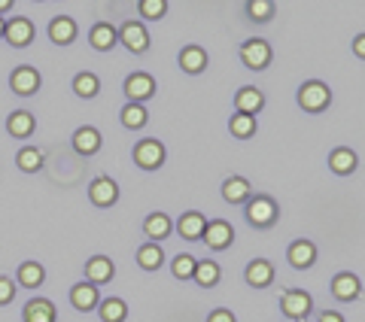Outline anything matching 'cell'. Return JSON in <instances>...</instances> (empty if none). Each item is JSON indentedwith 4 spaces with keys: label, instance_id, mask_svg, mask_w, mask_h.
<instances>
[{
    "label": "cell",
    "instance_id": "obj_1",
    "mask_svg": "<svg viewBox=\"0 0 365 322\" xmlns=\"http://www.w3.org/2000/svg\"><path fill=\"white\" fill-rule=\"evenodd\" d=\"M329 103H332V91H329V85L323 83H304L299 88V107L307 110V113H319V110H326Z\"/></svg>",
    "mask_w": 365,
    "mask_h": 322
},
{
    "label": "cell",
    "instance_id": "obj_2",
    "mask_svg": "<svg viewBox=\"0 0 365 322\" xmlns=\"http://www.w3.org/2000/svg\"><path fill=\"white\" fill-rule=\"evenodd\" d=\"M277 204H274L271 198H265V194H259V198H253L247 204V219L250 225H256V228H268L277 222Z\"/></svg>",
    "mask_w": 365,
    "mask_h": 322
},
{
    "label": "cell",
    "instance_id": "obj_3",
    "mask_svg": "<svg viewBox=\"0 0 365 322\" xmlns=\"http://www.w3.org/2000/svg\"><path fill=\"white\" fill-rule=\"evenodd\" d=\"M241 61L250 67V71H265L271 64V46L265 40H247L241 46Z\"/></svg>",
    "mask_w": 365,
    "mask_h": 322
},
{
    "label": "cell",
    "instance_id": "obj_4",
    "mask_svg": "<svg viewBox=\"0 0 365 322\" xmlns=\"http://www.w3.org/2000/svg\"><path fill=\"white\" fill-rule=\"evenodd\" d=\"M280 307H283V313H287L289 319H307V313H311V295H307L304 289H287L280 298Z\"/></svg>",
    "mask_w": 365,
    "mask_h": 322
},
{
    "label": "cell",
    "instance_id": "obj_5",
    "mask_svg": "<svg viewBox=\"0 0 365 322\" xmlns=\"http://www.w3.org/2000/svg\"><path fill=\"white\" fill-rule=\"evenodd\" d=\"M134 161L143 170H158L165 165V146L158 140H140L134 146Z\"/></svg>",
    "mask_w": 365,
    "mask_h": 322
},
{
    "label": "cell",
    "instance_id": "obj_6",
    "mask_svg": "<svg viewBox=\"0 0 365 322\" xmlns=\"http://www.w3.org/2000/svg\"><path fill=\"white\" fill-rule=\"evenodd\" d=\"M116 33H119V40L125 43V49L134 52V55L150 49V33H146V28L140 25V21H125L122 31H116Z\"/></svg>",
    "mask_w": 365,
    "mask_h": 322
},
{
    "label": "cell",
    "instance_id": "obj_7",
    "mask_svg": "<svg viewBox=\"0 0 365 322\" xmlns=\"http://www.w3.org/2000/svg\"><path fill=\"white\" fill-rule=\"evenodd\" d=\"M125 95H128V103H140L146 98L155 95V79L150 73H131L125 79Z\"/></svg>",
    "mask_w": 365,
    "mask_h": 322
},
{
    "label": "cell",
    "instance_id": "obj_8",
    "mask_svg": "<svg viewBox=\"0 0 365 322\" xmlns=\"http://www.w3.org/2000/svg\"><path fill=\"white\" fill-rule=\"evenodd\" d=\"M204 244H207L210 249H228L232 246V240H235V228L228 225V222H222V219H216V222H207V228H204Z\"/></svg>",
    "mask_w": 365,
    "mask_h": 322
},
{
    "label": "cell",
    "instance_id": "obj_9",
    "mask_svg": "<svg viewBox=\"0 0 365 322\" xmlns=\"http://www.w3.org/2000/svg\"><path fill=\"white\" fill-rule=\"evenodd\" d=\"M4 37L9 46H16V49H25V46L34 40V25H31V19H13V21H6V28H4Z\"/></svg>",
    "mask_w": 365,
    "mask_h": 322
},
{
    "label": "cell",
    "instance_id": "obj_10",
    "mask_svg": "<svg viewBox=\"0 0 365 322\" xmlns=\"http://www.w3.org/2000/svg\"><path fill=\"white\" fill-rule=\"evenodd\" d=\"M88 198H91L95 207H110V204H116V198H119V186L110 177H98L88 186Z\"/></svg>",
    "mask_w": 365,
    "mask_h": 322
},
{
    "label": "cell",
    "instance_id": "obj_11",
    "mask_svg": "<svg viewBox=\"0 0 365 322\" xmlns=\"http://www.w3.org/2000/svg\"><path fill=\"white\" fill-rule=\"evenodd\" d=\"M9 85H13L19 98H28L40 88V73L34 71V67H16L13 76H9Z\"/></svg>",
    "mask_w": 365,
    "mask_h": 322
},
{
    "label": "cell",
    "instance_id": "obj_12",
    "mask_svg": "<svg viewBox=\"0 0 365 322\" xmlns=\"http://www.w3.org/2000/svg\"><path fill=\"white\" fill-rule=\"evenodd\" d=\"M235 107H237L241 116H256V113L265 107V95H262L259 88H253V85H244L235 95Z\"/></svg>",
    "mask_w": 365,
    "mask_h": 322
},
{
    "label": "cell",
    "instance_id": "obj_13",
    "mask_svg": "<svg viewBox=\"0 0 365 322\" xmlns=\"http://www.w3.org/2000/svg\"><path fill=\"white\" fill-rule=\"evenodd\" d=\"M71 304L79 310V313H88V310H95L101 304V295H98V286L91 283H79L71 289Z\"/></svg>",
    "mask_w": 365,
    "mask_h": 322
},
{
    "label": "cell",
    "instance_id": "obj_14",
    "mask_svg": "<svg viewBox=\"0 0 365 322\" xmlns=\"http://www.w3.org/2000/svg\"><path fill=\"white\" fill-rule=\"evenodd\" d=\"M49 40L55 46H71L76 40V21L71 16H58L49 21Z\"/></svg>",
    "mask_w": 365,
    "mask_h": 322
},
{
    "label": "cell",
    "instance_id": "obj_15",
    "mask_svg": "<svg viewBox=\"0 0 365 322\" xmlns=\"http://www.w3.org/2000/svg\"><path fill=\"white\" fill-rule=\"evenodd\" d=\"M247 283L253 286V289H265V286L274 283V264L265 261V259H256L247 264Z\"/></svg>",
    "mask_w": 365,
    "mask_h": 322
},
{
    "label": "cell",
    "instance_id": "obj_16",
    "mask_svg": "<svg viewBox=\"0 0 365 322\" xmlns=\"http://www.w3.org/2000/svg\"><path fill=\"white\" fill-rule=\"evenodd\" d=\"M287 259H289L292 268L304 271V268H311V264L317 261V246L311 244V240H295V244L289 246V252H287Z\"/></svg>",
    "mask_w": 365,
    "mask_h": 322
},
{
    "label": "cell",
    "instance_id": "obj_17",
    "mask_svg": "<svg viewBox=\"0 0 365 322\" xmlns=\"http://www.w3.org/2000/svg\"><path fill=\"white\" fill-rule=\"evenodd\" d=\"M88 40H91V46H95L98 52H110L113 46L119 43V33H116V28H113L110 21H98V25L88 31Z\"/></svg>",
    "mask_w": 365,
    "mask_h": 322
},
{
    "label": "cell",
    "instance_id": "obj_18",
    "mask_svg": "<svg viewBox=\"0 0 365 322\" xmlns=\"http://www.w3.org/2000/svg\"><path fill=\"white\" fill-rule=\"evenodd\" d=\"M362 286H359V277L356 274H338V277L332 280V295L338 298V301H353V298H359Z\"/></svg>",
    "mask_w": 365,
    "mask_h": 322
},
{
    "label": "cell",
    "instance_id": "obj_19",
    "mask_svg": "<svg viewBox=\"0 0 365 322\" xmlns=\"http://www.w3.org/2000/svg\"><path fill=\"white\" fill-rule=\"evenodd\" d=\"M170 228H174V222H170L168 213H153V216H146V222H143V232L153 244H162L165 237H170Z\"/></svg>",
    "mask_w": 365,
    "mask_h": 322
},
{
    "label": "cell",
    "instance_id": "obj_20",
    "mask_svg": "<svg viewBox=\"0 0 365 322\" xmlns=\"http://www.w3.org/2000/svg\"><path fill=\"white\" fill-rule=\"evenodd\" d=\"M204 228H207V219H204L201 213H195V210L182 213V216H180V222H177L180 237H186V240H201Z\"/></svg>",
    "mask_w": 365,
    "mask_h": 322
},
{
    "label": "cell",
    "instance_id": "obj_21",
    "mask_svg": "<svg viewBox=\"0 0 365 322\" xmlns=\"http://www.w3.org/2000/svg\"><path fill=\"white\" fill-rule=\"evenodd\" d=\"M113 271H116V268H113V261H110L107 256H95V259H88V261H86V277H88L91 286L110 283Z\"/></svg>",
    "mask_w": 365,
    "mask_h": 322
},
{
    "label": "cell",
    "instance_id": "obj_22",
    "mask_svg": "<svg viewBox=\"0 0 365 322\" xmlns=\"http://www.w3.org/2000/svg\"><path fill=\"white\" fill-rule=\"evenodd\" d=\"M34 128H37V119H34L28 110H16L13 116L6 119V131L13 134V137H19V140H25V137H31V134H34Z\"/></svg>",
    "mask_w": 365,
    "mask_h": 322
},
{
    "label": "cell",
    "instance_id": "obj_23",
    "mask_svg": "<svg viewBox=\"0 0 365 322\" xmlns=\"http://www.w3.org/2000/svg\"><path fill=\"white\" fill-rule=\"evenodd\" d=\"M73 149L79 155H95L98 149H101V134H98V128H76V134H73Z\"/></svg>",
    "mask_w": 365,
    "mask_h": 322
},
{
    "label": "cell",
    "instance_id": "obj_24",
    "mask_svg": "<svg viewBox=\"0 0 365 322\" xmlns=\"http://www.w3.org/2000/svg\"><path fill=\"white\" fill-rule=\"evenodd\" d=\"M180 67L186 73H201L204 67H207V52H204L201 46H186V49L180 52Z\"/></svg>",
    "mask_w": 365,
    "mask_h": 322
},
{
    "label": "cell",
    "instance_id": "obj_25",
    "mask_svg": "<svg viewBox=\"0 0 365 322\" xmlns=\"http://www.w3.org/2000/svg\"><path fill=\"white\" fill-rule=\"evenodd\" d=\"M25 322H55V304L46 298H34L25 304Z\"/></svg>",
    "mask_w": 365,
    "mask_h": 322
},
{
    "label": "cell",
    "instance_id": "obj_26",
    "mask_svg": "<svg viewBox=\"0 0 365 322\" xmlns=\"http://www.w3.org/2000/svg\"><path fill=\"white\" fill-rule=\"evenodd\" d=\"M356 165H359V158H356V152H353V149H335V152L329 155V167H332L335 174H341V177L353 174V170H356Z\"/></svg>",
    "mask_w": 365,
    "mask_h": 322
},
{
    "label": "cell",
    "instance_id": "obj_27",
    "mask_svg": "<svg viewBox=\"0 0 365 322\" xmlns=\"http://www.w3.org/2000/svg\"><path fill=\"white\" fill-rule=\"evenodd\" d=\"M222 198H225L228 204L247 201V198H250V182H247L244 177H228V180L222 182Z\"/></svg>",
    "mask_w": 365,
    "mask_h": 322
},
{
    "label": "cell",
    "instance_id": "obj_28",
    "mask_svg": "<svg viewBox=\"0 0 365 322\" xmlns=\"http://www.w3.org/2000/svg\"><path fill=\"white\" fill-rule=\"evenodd\" d=\"M192 280H195L198 286H204V289H213V286L220 283V264L216 261H198Z\"/></svg>",
    "mask_w": 365,
    "mask_h": 322
},
{
    "label": "cell",
    "instance_id": "obj_29",
    "mask_svg": "<svg viewBox=\"0 0 365 322\" xmlns=\"http://www.w3.org/2000/svg\"><path fill=\"white\" fill-rule=\"evenodd\" d=\"M98 313H101V322H125L128 307H125L122 298H107V301H101Z\"/></svg>",
    "mask_w": 365,
    "mask_h": 322
},
{
    "label": "cell",
    "instance_id": "obj_30",
    "mask_svg": "<svg viewBox=\"0 0 365 322\" xmlns=\"http://www.w3.org/2000/svg\"><path fill=\"white\" fill-rule=\"evenodd\" d=\"M137 261H140V268L143 271H158L162 268V261H165V252L158 244H146L137 249Z\"/></svg>",
    "mask_w": 365,
    "mask_h": 322
},
{
    "label": "cell",
    "instance_id": "obj_31",
    "mask_svg": "<svg viewBox=\"0 0 365 322\" xmlns=\"http://www.w3.org/2000/svg\"><path fill=\"white\" fill-rule=\"evenodd\" d=\"M46 280V271H43V264L37 261H25L19 268V283L25 286V289H37V286H43Z\"/></svg>",
    "mask_w": 365,
    "mask_h": 322
},
{
    "label": "cell",
    "instance_id": "obj_32",
    "mask_svg": "<svg viewBox=\"0 0 365 322\" xmlns=\"http://www.w3.org/2000/svg\"><path fill=\"white\" fill-rule=\"evenodd\" d=\"M146 122H150V116H146V110L140 107V103H125V110H122V125L125 128L137 131V128H143Z\"/></svg>",
    "mask_w": 365,
    "mask_h": 322
},
{
    "label": "cell",
    "instance_id": "obj_33",
    "mask_svg": "<svg viewBox=\"0 0 365 322\" xmlns=\"http://www.w3.org/2000/svg\"><path fill=\"white\" fill-rule=\"evenodd\" d=\"M228 128L237 140H247V137L256 134V116H241V113H235L232 119H228Z\"/></svg>",
    "mask_w": 365,
    "mask_h": 322
},
{
    "label": "cell",
    "instance_id": "obj_34",
    "mask_svg": "<svg viewBox=\"0 0 365 322\" xmlns=\"http://www.w3.org/2000/svg\"><path fill=\"white\" fill-rule=\"evenodd\" d=\"M73 91L79 98H95L98 91H101V83H98V76L95 73H76V79H73Z\"/></svg>",
    "mask_w": 365,
    "mask_h": 322
},
{
    "label": "cell",
    "instance_id": "obj_35",
    "mask_svg": "<svg viewBox=\"0 0 365 322\" xmlns=\"http://www.w3.org/2000/svg\"><path fill=\"white\" fill-rule=\"evenodd\" d=\"M16 161H19V167L25 170V174H37V170L43 167V152L40 149H21V152L16 155Z\"/></svg>",
    "mask_w": 365,
    "mask_h": 322
},
{
    "label": "cell",
    "instance_id": "obj_36",
    "mask_svg": "<svg viewBox=\"0 0 365 322\" xmlns=\"http://www.w3.org/2000/svg\"><path fill=\"white\" fill-rule=\"evenodd\" d=\"M137 13H140L146 21H158L168 13V0H140V4H137Z\"/></svg>",
    "mask_w": 365,
    "mask_h": 322
},
{
    "label": "cell",
    "instance_id": "obj_37",
    "mask_svg": "<svg viewBox=\"0 0 365 322\" xmlns=\"http://www.w3.org/2000/svg\"><path fill=\"white\" fill-rule=\"evenodd\" d=\"M195 259H192V256H186V252H180V256L174 259V268H170V271H174V277L177 280H189L192 277V274H195Z\"/></svg>",
    "mask_w": 365,
    "mask_h": 322
},
{
    "label": "cell",
    "instance_id": "obj_38",
    "mask_svg": "<svg viewBox=\"0 0 365 322\" xmlns=\"http://www.w3.org/2000/svg\"><path fill=\"white\" fill-rule=\"evenodd\" d=\"M247 13H250V19H253V21H268L274 16V4H271V0H250Z\"/></svg>",
    "mask_w": 365,
    "mask_h": 322
},
{
    "label": "cell",
    "instance_id": "obj_39",
    "mask_svg": "<svg viewBox=\"0 0 365 322\" xmlns=\"http://www.w3.org/2000/svg\"><path fill=\"white\" fill-rule=\"evenodd\" d=\"M16 298V286L9 277H0V304H9Z\"/></svg>",
    "mask_w": 365,
    "mask_h": 322
},
{
    "label": "cell",
    "instance_id": "obj_40",
    "mask_svg": "<svg viewBox=\"0 0 365 322\" xmlns=\"http://www.w3.org/2000/svg\"><path fill=\"white\" fill-rule=\"evenodd\" d=\"M207 322H237L232 310H213V313L207 316Z\"/></svg>",
    "mask_w": 365,
    "mask_h": 322
},
{
    "label": "cell",
    "instance_id": "obj_41",
    "mask_svg": "<svg viewBox=\"0 0 365 322\" xmlns=\"http://www.w3.org/2000/svg\"><path fill=\"white\" fill-rule=\"evenodd\" d=\"M319 322H344V316L335 313V310H326V313H319Z\"/></svg>",
    "mask_w": 365,
    "mask_h": 322
},
{
    "label": "cell",
    "instance_id": "obj_42",
    "mask_svg": "<svg viewBox=\"0 0 365 322\" xmlns=\"http://www.w3.org/2000/svg\"><path fill=\"white\" fill-rule=\"evenodd\" d=\"M353 52H356L359 58H365V37H356V40H353Z\"/></svg>",
    "mask_w": 365,
    "mask_h": 322
},
{
    "label": "cell",
    "instance_id": "obj_43",
    "mask_svg": "<svg viewBox=\"0 0 365 322\" xmlns=\"http://www.w3.org/2000/svg\"><path fill=\"white\" fill-rule=\"evenodd\" d=\"M9 9H13V0H0V16L9 13Z\"/></svg>",
    "mask_w": 365,
    "mask_h": 322
},
{
    "label": "cell",
    "instance_id": "obj_44",
    "mask_svg": "<svg viewBox=\"0 0 365 322\" xmlns=\"http://www.w3.org/2000/svg\"><path fill=\"white\" fill-rule=\"evenodd\" d=\"M4 28H6V21H4V19H0V37H4Z\"/></svg>",
    "mask_w": 365,
    "mask_h": 322
}]
</instances>
